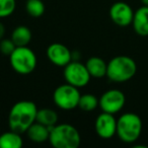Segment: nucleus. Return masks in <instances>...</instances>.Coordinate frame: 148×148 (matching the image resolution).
<instances>
[{
    "mask_svg": "<svg viewBox=\"0 0 148 148\" xmlns=\"http://www.w3.org/2000/svg\"><path fill=\"white\" fill-rule=\"evenodd\" d=\"M38 108L31 101H19L11 107L8 114L9 129L23 134L36 122Z\"/></svg>",
    "mask_w": 148,
    "mask_h": 148,
    "instance_id": "nucleus-1",
    "label": "nucleus"
},
{
    "mask_svg": "<svg viewBox=\"0 0 148 148\" xmlns=\"http://www.w3.org/2000/svg\"><path fill=\"white\" fill-rule=\"evenodd\" d=\"M49 142L55 148H77L80 145L81 136L70 124H56L50 129Z\"/></svg>",
    "mask_w": 148,
    "mask_h": 148,
    "instance_id": "nucleus-2",
    "label": "nucleus"
},
{
    "mask_svg": "<svg viewBox=\"0 0 148 148\" xmlns=\"http://www.w3.org/2000/svg\"><path fill=\"white\" fill-rule=\"evenodd\" d=\"M137 65L131 57L117 56L110 60L107 68V77L114 82H126L136 74Z\"/></svg>",
    "mask_w": 148,
    "mask_h": 148,
    "instance_id": "nucleus-3",
    "label": "nucleus"
},
{
    "mask_svg": "<svg viewBox=\"0 0 148 148\" xmlns=\"http://www.w3.org/2000/svg\"><path fill=\"white\" fill-rule=\"evenodd\" d=\"M142 132V121L134 113L123 114L117 120V134L120 140L125 143L137 141Z\"/></svg>",
    "mask_w": 148,
    "mask_h": 148,
    "instance_id": "nucleus-4",
    "label": "nucleus"
},
{
    "mask_svg": "<svg viewBox=\"0 0 148 148\" xmlns=\"http://www.w3.org/2000/svg\"><path fill=\"white\" fill-rule=\"evenodd\" d=\"M10 66L16 73L27 75L36 69L38 64L35 52L27 46L16 47L9 56Z\"/></svg>",
    "mask_w": 148,
    "mask_h": 148,
    "instance_id": "nucleus-5",
    "label": "nucleus"
},
{
    "mask_svg": "<svg viewBox=\"0 0 148 148\" xmlns=\"http://www.w3.org/2000/svg\"><path fill=\"white\" fill-rule=\"evenodd\" d=\"M80 92L78 88L69 83L59 85L53 92V101L59 109L71 111L78 108Z\"/></svg>",
    "mask_w": 148,
    "mask_h": 148,
    "instance_id": "nucleus-6",
    "label": "nucleus"
},
{
    "mask_svg": "<svg viewBox=\"0 0 148 148\" xmlns=\"http://www.w3.org/2000/svg\"><path fill=\"white\" fill-rule=\"evenodd\" d=\"M63 75L66 83H69L77 88L86 86L91 78L85 64L78 61L69 62L64 67Z\"/></svg>",
    "mask_w": 148,
    "mask_h": 148,
    "instance_id": "nucleus-7",
    "label": "nucleus"
},
{
    "mask_svg": "<svg viewBox=\"0 0 148 148\" xmlns=\"http://www.w3.org/2000/svg\"><path fill=\"white\" fill-rule=\"evenodd\" d=\"M125 103V95L120 89H109L99 97V107L105 113L115 115L123 109Z\"/></svg>",
    "mask_w": 148,
    "mask_h": 148,
    "instance_id": "nucleus-8",
    "label": "nucleus"
},
{
    "mask_svg": "<svg viewBox=\"0 0 148 148\" xmlns=\"http://www.w3.org/2000/svg\"><path fill=\"white\" fill-rule=\"evenodd\" d=\"M134 16V11L132 10L131 6L126 2L114 3L110 8V17L115 25L119 27H125L132 25Z\"/></svg>",
    "mask_w": 148,
    "mask_h": 148,
    "instance_id": "nucleus-9",
    "label": "nucleus"
},
{
    "mask_svg": "<svg viewBox=\"0 0 148 148\" xmlns=\"http://www.w3.org/2000/svg\"><path fill=\"white\" fill-rule=\"evenodd\" d=\"M95 129L103 139H110L117 134V120L113 114L103 112L95 119Z\"/></svg>",
    "mask_w": 148,
    "mask_h": 148,
    "instance_id": "nucleus-10",
    "label": "nucleus"
},
{
    "mask_svg": "<svg viewBox=\"0 0 148 148\" xmlns=\"http://www.w3.org/2000/svg\"><path fill=\"white\" fill-rule=\"evenodd\" d=\"M47 57L51 63L59 67H65L72 61V53L65 45L61 43H53L47 48Z\"/></svg>",
    "mask_w": 148,
    "mask_h": 148,
    "instance_id": "nucleus-11",
    "label": "nucleus"
},
{
    "mask_svg": "<svg viewBox=\"0 0 148 148\" xmlns=\"http://www.w3.org/2000/svg\"><path fill=\"white\" fill-rule=\"evenodd\" d=\"M133 29L135 33L140 37L148 36V6L143 5L134 12Z\"/></svg>",
    "mask_w": 148,
    "mask_h": 148,
    "instance_id": "nucleus-12",
    "label": "nucleus"
},
{
    "mask_svg": "<svg viewBox=\"0 0 148 148\" xmlns=\"http://www.w3.org/2000/svg\"><path fill=\"white\" fill-rule=\"evenodd\" d=\"M87 70L92 78H103L107 76V68L108 63L101 57L93 56L90 57L85 63Z\"/></svg>",
    "mask_w": 148,
    "mask_h": 148,
    "instance_id": "nucleus-13",
    "label": "nucleus"
},
{
    "mask_svg": "<svg viewBox=\"0 0 148 148\" xmlns=\"http://www.w3.org/2000/svg\"><path fill=\"white\" fill-rule=\"evenodd\" d=\"M27 138L34 143H44L46 141H49L50 129L42 124L35 122L31 127L25 132Z\"/></svg>",
    "mask_w": 148,
    "mask_h": 148,
    "instance_id": "nucleus-14",
    "label": "nucleus"
},
{
    "mask_svg": "<svg viewBox=\"0 0 148 148\" xmlns=\"http://www.w3.org/2000/svg\"><path fill=\"white\" fill-rule=\"evenodd\" d=\"M32 38L33 35L29 27L25 25H18L12 31L10 39L12 40L16 47H23V46H29Z\"/></svg>",
    "mask_w": 148,
    "mask_h": 148,
    "instance_id": "nucleus-15",
    "label": "nucleus"
},
{
    "mask_svg": "<svg viewBox=\"0 0 148 148\" xmlns=\"http://www.w3.org/2000/svg\"><path fill=\"white\" fill-rule=\"evenodd\" d=\"M23 144L21 134L12 130L0 134V148H21Z\"/></svg>",
    "mask_w": 148,
    "mask_h": 148,
    "instance_id": "nucleus-16",
    "label": "nucleus"
},
{
    "mask_svg": "<svg viewBox=\"0 0 148 148\" xmlns=\"http://www.w3.org/2000/svg\"><path fill=\"white\" fill-rule=\"evenodd\" d=\"M36 122L51 129L52 127H54L58 123V114L56 111L49 109V108L40 109L38 110Z\"/></svg>",
    "mask_w": 148,
    "mask_h": 148,
    "instance_id": "nucleus-17",
    "label": "nucleus"
},
{
    "mask_svg": "<svg viewBox=\"0 0 148 148\" xmlns=\"http://www.w3.org/2000/svg\"><path fill=\"white\" fill-rule=\"evenodd\" d=\"M99 99L95 95L91 93H85L81 95L79 99L78 108L83 112H92L99 107Z\"/></svg>",
    "mask_w": 148,
    "mask_h": 148,
    "instance_id": "nucleus-18",
    "label": "nucleus"
},
{
    "mask_svg": "<svg viewBox=\"0 0 148 148\" xmlns=\"http://www.w3.org/2000/svg\"><path fill=\"white\" fill-rule=\"evenodd\" d=\"M45 9V4L42 0H27L25 3V10L32 17H41Z\"/></svg>",
    "mask_w": 148,
    "mask_h": 148,
    "instance_id": "nucleus-19",
    "label": "nucleus"
},
{
    "mask_svg": "<svg viewBox=\"0 0 148 148\" xmlns=\"http://www.w3.org/2000/svg\"><path fill=\"white\" fill-rule=\"evenodd\" d=\"M16 8L15 0H0V18L10 16Z\"/></svg>",
    "mask_w": 148,
    "mask_h": 148,
    "instance_id": "nucleus-20",
    "label": "nucleus"
},
{
    "mask_svg": "<svg viewBox=\"0 0 148 148\" xmlns=\"http://www.w3.org/2000/svg\"><path fill=\"white\" fill-rule=\"evenodd\" d=\"M16 46L13 43V41L11 39H4L3 38L0 41V52L1 54L5 56H10L12 54V52L15 50Z\"/></svg>",
    "mask_w": 148,
    "mask_h": 148,
    "instance_id": "nucleus-21",
    "label": "nucleus"
},
{
    "mask_svg": "<svg viewBox=\"0 0 148 148\" xmlns=\"http://www.w3.org/2000/svg\"><path fill=\"white\" fill-rule=\"evenodd\" d=\"M4 35H5V27L1 21H0V41L4 38Z\"/></svg>",
    "mask_w": 148,
    "mask_h": 148,
    "instance_id": "nucleus-22",
    "label": "nucleus"
},
{
    "mask_svg": "<svg viewBox=\"0 0 148 148\" xmlns=\"http://www.w3.org/2000/svg\"><path fill=\"white\" fill-rule=\"evenodd\" d=\"M141 2L143 3V5H146V6H148V0H141Z\"/></svg>",
    "mask_w": 148,
    "mask_h": 148,
    "instance_id": "nucleus-23",
    "label": "nucleus"
}]
</instances>
